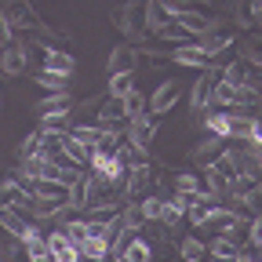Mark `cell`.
Segmentation results:
<instances>
[{
    "instance_id": "cell-1",
    "label": "cell",
    "mask_w": 262,
    "mask_h": 262,
    "mask_svg": "<svg viewBox=\"0 0 262 262\" xmlns=\"http://www.w3.org/2000/svg\"><path fill=\"white\" fill-rule=\"evenodd\" d=\"M37 117L44 127H66L73 117V95H48L44 102H37Z\"/></svg>"
},
{
    "instance_id": "cell-2",
    "label": "cell",
    "mask_w": 262,
    "mask_h": 262,
    "mask_svg": "<svg viewBox=\"0 0 262 262\" xmlns=\"http://www.w3.org/2000/svg\"><path fill=\"white\" fill-rule=\"evenodd\" d=\"M215 80H219V70L208 66V70L189 84V110H193V120L196 124H201V117L211 110V88H215Z\"/></svg>"
},
{
    "instance_id": "cell-3",
    "label": "cell",
    "mask_w": 262,
    "mask_h": 262,
    "mask_svg": "<svg viewBox=\"0 0 262 262\" xmlns=\"http://www.w3.org/2000/svg\"><path fill=\"white\" fill-rule=\"evenodd\" d=\"M179 98H182V84H179V80H160L157 91L149 95V102H146V113L160 120L164 113H171V110L179 106Z\"/></svg>"
},
{
    "instance_id": "cell-4",
    "label": "cell",
    "mask_w": 262,
    "mask_h": 262,
    "mask_svg": "<svg viewBox=\"0 0 262 262\" xmlns=\"http://www.w3.org/2000/svg\"><path fill=\"white\" fill-rule=\"evenodd\" d=\"M29 48L33 44H26V40H11L4 51H0V73L4 77H22L29 70Z\"/></svg>"
},
{
    "instance_id": "cell-5",
    "label": "cell",
    "mask_w": 262,
    "mask_h": 262,
    "mask_svg": "<svg viewBox=\"0 0 262 262\" xmlns=\"http://www.w3.org/2000/svg\"><path fill=\"white\" fill-rule=\"evenodd\" d=\"M153 135H157V117H149V113H142V117L124 124V139H127V146H135V149H149Z\"/></svg>"
},
{
    "instance_id": "cell-6",
    "label": "cell",
    "mask_w": 262,
    "mask_h": 262,
    "mask_svg": "<svg viewBox=\"0 0 262 262\" xmlns=\"http://www.w3.org/2000/svg\"><path fill=\"white\" fill-rule=\"evenodd\" d=\"M110 18H113L117 29L127 33V37H135V33H146V29H142V4H139V0H124L120 8L110 11Z\"/></svg>"
},
{
    "instance_id": "cell-7",
    "label": "cell",
    "mask_w": 262,
    "mask_h": 262,
    "mask_svg": "<svg viewBox=\"0 0 262 262\" xmlns=\"http://www.w3.org/2000/svg\"><path fill=\"white\" fill-rule=\"evenodd\" d=\"M168 62H175V66H182V70H208V66H211V58L201 51V48H196L193 40L189 44H179V48H171V55H168Z\"/></svg>"
},
{
    "instance_id": "cell-8",
    "label": "cell",
    "mask_w": 262,
    "mask_h": 262,
    "mask_svg": "<svg viewBox=\"0 0 262 262\" xmlns=\"http://www.w3.org/2000/svg\"><path fill=\"white\" fill-rule=\"evenodd\" d=\"M171 22H175V26H179L182 33H189L193 40H196V37H204V33H211V15L196 11V8H186V11L171 15Z\"/></svg>"
},
{
    "instance_id": "cell-9",
    "label": "cell",
    "mask_w": 262,
    "mask_h": 262,
    "mask_svg": "<svg viewBox=\"0 0 262 262\" xmlns=\"http://www.w3.org/2000/svg\"><path fill=\"white\" fill-rule=\"evenodd\" d=\"M40 70H48V73H58V77H73V70H77V58L70 55V51H62V48H40Z\"/></svg>"
},
{
    "instance_id": "cell-10",
    "label": "cell",
    "mask_w": 262,
    "mask_h": 262,
    "mask_svg": "<svg viewBox=\"0 0 262 262\" xmlns=\"http://www.w3.org/2000/svg\"><path fill=\"white\" fill-rule=\"evenodd\" d=\"M157 241H149V237H131L127 244H124V251H120V258H113V262H153L157 258Z\"/></svg>"
},
{
    "instance_id": "cell-11",
    "label": "cell",
    "mask_w": 262,
    "mask_h": 262,
    "mask_svg": "<svg viewBox=\"0 0 262 262\" xmlns=\"http://www.w3.org/2000/svg\"><path fill=\"white\" fill-rule=\"evenodd\" d=\"M135 66H139V48L135 44H120L110 51V62H106V73H135Z\"/></svg>"
},
{
    "instance_id": "cell-12",
    "label": "cell",
    "mask_w": 262,
    "mask_h": 262,
    "mask_svg": "<svg viewBox=\"0 0 262 262\" xmlns=\"http://www.w3.org/2000/svg\"><path fill=\"white\" fill-rule=\"evenodd\" d=\"M226 153V139H215V135H204L201 142L193 146V153H189V160L196 164V168H208L211 160H219Z\"/></svg>"
},
{
    "instance_id": "cell-13",
    "label": "cell",
    "mask_w": 262,
    "mask_h": 262,
    "mask_svg": "<svg viewBox=\"0 0 262 262\" xmlns=\"http://www.w3.org/2000/svg\"><path fill=\"white\" fill-rule=\"evenodd\" d=\"M29 196H40V201H58V204H70V186L62 182H51V179H37L26 186Z\"/></svg>"
},
{
    "instance_id": "cell-14",
    "label": "cell",
    "mask_w": 262,
    "mask_h": 262,
    "mask_svg": "<svg viewBox=\"0 0 262 262\" xmlns=\"http://www.w3.org/2000/svg\"><path fill=\"white\" fill-rule=\"evenodd\" d=\"M0 229H4L11 241H22L26 229H29V215L15 211V208H0Z\"/></svg>"
},
{
    "instance_id": "cell-15",
    "label": "cell",
    "mask_w": 262,
    "mask_h": 262,
    "mask_svg": "<svg viewBox=\"0 0 262 262\" xmlns=\"http://www.w3.org/2000/svg\"><path fill=\"white\" fill-rule=\"evenodd\" d=\"M208 258V241H201L196 233L179 241V262H204Z\"/></svg>"
},
{
    "instance_id": "cell-16",
    "label": "cell",
    "mask_w": 262,
    "mask_h": 262,
    "mask_svg": "<svg viewBox=\"0 0 262 262\" xmlns=\"http://www.w3.org/2000/svg\"><path fill=\"white\" fill-rule=\"evenodd\" d=\"M201 127L208 135H215V139H229V113L226 110H208L201 117Z\"/></svg>"
},
{
    "instance_id": "cell-17",
    "label": "cell",
    "mask_w": 262,
    "mask_h": 262,
    "mask_svg": "<svg viewBox=\"0 0 262 262\" xmlns=\"http://www.w3.org/2000/svg\"><path fill=\"white\" fill-rule=\"evenodd\" d=\"M171 193H182V196L204 193V186H201V171H175V179H171Z\"/></svg>"
},
{
    "instance_id": "cell-18",
    "label": "cell",
    "mask_w": 262,
    "mask_h": 262,
    "mask_svg": "<svg viewBox=\"0 0 262 262\" xmlns=\"http://www.w3.org/2000/svg\"><path fill=\"white\" fill-rule=\"evenodd\" d=\"M33 80H37L48 95H70V77H58V73L37 70V73H33Z\"/></svg>"
},
{
    "instance_id": "cell-19",
    "label": "cell",
    "mask_w": 262,
    "mask_h": 262,
    "mask_svg": "<svg viewBox=\"0 0 262 262\" xmlns=\"http://www.w3.org/2000/svg\"><path fill=\"white\" fill-rule=\"evenodd\" d=\"M237 255H241V248L229 241L226 233H219V237L208 241V258H237Z\"/></svg>"
},
{
    "instance_id": "cell-20",
    "label": "cell",
    "mask_w": 262,
    "mask_h": 262,
    "mask_svg": "<svg viewBox=\"0 0 262 262\" xmlns=\"http://www.w3.org/2000/svg\"><path fill=\"white\" fill-rule=\"evenodd\" d=\"M139 211H142L146 222H160V215H164V196H160V193H146V196H139Z\"/></svg>"
},
{
    "instance_id": "cell-21",
    "label": "cell",
    "mask_w": 262,
    "mask_h": 262,
    "mask_svg": "<svg viewBox=\"0 0 262 262\" xmlns=\"http://www.w3.org/2000/svg\"><path fill=\"white\" fill-rule=\"evenodd\" d=\"M127 91H135V73H113L106 95H110V98H124Z\"/></svg>"
},
{
    "instance_id": "cell-22",
    "label": "cell",
    "mask_w": 262,
    "mask_h": 262,
    "mask_svg": "<svg viewBox=\"0 0 262 262\" xmlns=\"http://www.w3.org/2000/svg\"><path fill=\"white\" fill-rule=\"evenodd\" d=\"M120 102H124V117H127V120H135V117H142V113H146V98H142V91H139V88H135V91H127Z\"/></svg>"
},
{
    "instance_id": "cell-23",
    "label": "cell",
    "mask_w": 262,
    "mask_h": 262,
    "mask_svg": "<svg viewBox=\"0 0 262 262\" xmlns=\"http://www.w3.org/2000/svg\"><path fill=\"white\" fill-rule=\"evenodd\" d=\"M37 153H40V135L33 131V135H26V139L18 142V160H22V157H37Z\"/></svg>"
},
{
    "instance_id": "cell-24",
    "label": "cell",
    "mask_w": 262,
    "mask_h": 262,
    "mask_svg": "<svg viewBox=\"0 0 262 262\" xmlns=\"http://www.w3.org/2000/svg\"><path fill=\"white\" fill-rule=\"evenodd\" d=\"M11 40H15V29H11V26H8L4 18H0V51H4V48H8Z\"/></svg>"
},
{
    "instance_id": "cell-25",
    "label": "cell",
    "mask_w": 262,
    "mask_h": 262,
    "mask_svg": "<svg viewBox=\"0 0 262 262\" xmlns=\"http://www.w3.org/2000/svg\"><path fill=\"white\" fill-rule=\"evenodd\" d=\"M26 262H51V255H48V251H40V255H29Z\"/></svg>"
},
{
    "instance_id": "cell-26",
    "label": "cell",
    "mask_w": 262,
    "mask_h": 262,
    "mask_svg": "<svg viewBox=\"0 0 262 262\" xmlns=\"http://www.w3.org/2000/svg\"><path fill=\"white\" fill-rule=\"evenodd\" d=\"M0 106H4V95H0Z\"/></svg>"
}]
</instances>
